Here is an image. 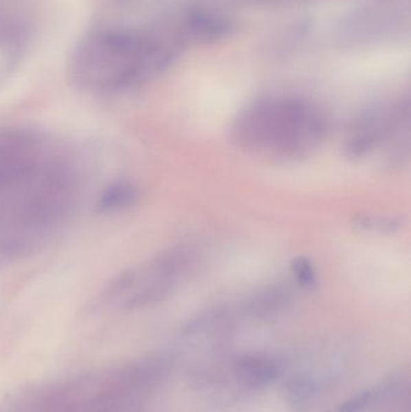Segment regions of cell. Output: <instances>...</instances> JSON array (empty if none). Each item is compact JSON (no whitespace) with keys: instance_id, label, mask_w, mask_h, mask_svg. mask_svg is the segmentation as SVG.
Returning <instances> with one entry per match:
<instances>
[{"instance_id":"cell-1","label":"cell","mask_w":411,"mask_h":412,"mask_svg":"<svg viewBox=\"0 0 411 412\" xmlns=\"http://www.w3.org/2000/svg\"><path fill=\"white\" fill-rule=\"evenodd\" d=\"M153 0H102L69 56L75 89L113 97L142 87L174 58V38L152 15Z\"/></svg>"},{"instance_id":"cell-2","label":"cell","mask_w":411,"mask_h":412,"mask_svg":"<svg viewBox=\"0 0 411 412\" xmlns=\"http://www.w3.org/2000/svg\"><path fill=\"white\" fill-rule=\"evenodd\" d=\"M84 177L73 148L30 128H0V221L46 211Z\"/></svg>"},{"instance_id":"cell-6","label":"cell","mask_w":411,"mask_h":412,"mask_svg":"<svg viewBox=\"0 0 411 412\" xmlns=\"http://www.w3.org/2000/svg\"><path fill=\"white\" fill-rule=\"evenodd\" d=\"M292 299L293 295L289 286L273 284L250 295L240 305L239 311L249 319L268 321L284 314L292 304Z\"/></svg>"},{"instance_id":"cell-9","label":"cell","mask_w":411,"mask_h":412,"mask_svg":"<svg viewBox=\"0 0 411 412\" xmlns=\"http://www.w3.org/2000/svg\"><path fill=\"white\" fill-rule=\"evenodd\" d=\"M353 222L358 228L368 231H375L382 234H391L401 229L406 225L403 216L393 215H373V214H361L353 218Z\"/></svg>"},{"instance_id":"cell-4","label":"cell","mask_w":411,"mask_h":412,"mask_svg":"<svg viewBox=\"0 0 411 412\" xmlns=\"http://www.w3.org/2000/svg\"><path fill=\"white\" fill-rule=\"evenodd\" d=\"M344 153L353 161L384 152L388 167H401L410 154V103L401 99L363 110L348 124Z\"/></svg>"},{"instance_id":"cell-5","label":"cell","mask_w":411,"mask_h":412,"mask_svg":"<svg viewBox=\"0 0 411 412\" xmlns=\"http://www.w3.org/2000/svg\"><path fill=\"white\" fill-rule=\"evenodd\" d=\"M193 262V253L184 247L163 251L118 275L109 284L105 295L128 310L161 303L186 279Z\"/></svg>"},{"instance_id":"cell-7","label":"cell","mask_w":411,"mask_h":412,"mask_svg":"<svg viewBox=\"0 0 411 412\" xmlns=\"http://www.w3.org/2000/svg\"><path fill=\"white\" fill-rule=\"evenodd\" d=\"M281 371L279 360L268 354H245L235 360V376L249 387H265L274 382Z\"/></svg>"},{"instance_id":"cell-10","label":"cell","mask_w":411,"mask_h":412,"mask_svg":"<svg viewBox=\"0 0 411 412\" xmlns=\"http://www.w3.org/2000/svg\"><path fill=\"white\" fill-rule=\"evenodd\" d=\"M294 280L304 290H311L318 285V274L313 263L307 257H297L291 262Z\"/></svg>"},{"instance_id":"cell-8","label":"cell","mask_w":411,"mask_h":412,"mask_svg":"<svg viewBox=\"0 0 411 412\" xmlns=\"http://www.w3.org/2000/svg\"><path fill=\"white\" fill-rule=\"evenodd\" d=\"M140 199V191L133 182L116 181L100 194L97 209L103 214L124 211L135 205Z\"/></svg>"},{"instance_id":"cell-11","label":"cell","mask_w":411,"mask_h":412,"mask_svg":"<svg viewBox=\"0 0 411 412\" xmlns=\"http://www.w3.org/2000/svg\"><path fill=\"white\" fill-rule=\"evenodd\" d=\"M373 393L369 391L358 393L344 404L339 412H363L372 402Z\"/></svg>"},{"instance_id":"cell-3","label":"cell","mask_w":411,"mask_h":412,"mask_svg":"<svg viewBox=\"0 0 411 412\" xmlns=\"http://www.w3.org/2000/svg\"><path fill=\"white\" fill-rule=\"evenodd\" d=\"M329 119L307 99L278 95L256 100L230 126L235 148L274 162L294 163L322 146Z\"/></svg>"}]
</instances>
